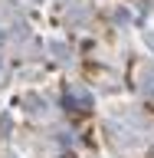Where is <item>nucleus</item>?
I'll return each mask as SVG.
<instances>
[{
  "instance_id": "1",
  "label": "nucleus",
  "mask_w": 154,
  "mask_h": 158,
  "mask_svg": "<svg viewBox=\"0 0 154 158\" xmlns=\"http://www.w3.org/2000/svg\"><path fill=\"white\" fill-rule=\"evenodd\" d=\"M53 49H56V53H59V59H66V53H69V49L62 46V43H53Z\"/></svg>"
}]
</instances>
